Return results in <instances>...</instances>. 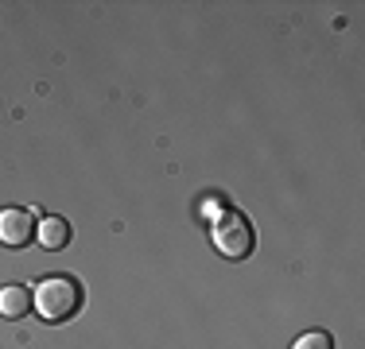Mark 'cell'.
<instances>
[{
	"label": "cell",
	"mask_w": 365,
	"mask_h": 349,
	"mask_svg": "<svg viewBox=\"0 0 365 349\" xmlns=\"http://www.w3.org/2000/svg\"><path fill=\"white\" fill-rule=\"evenodd\" d=\"M86 307V291L82 283H78L74 276H43L36 283V291H31V311L39 314L43 322H51V326H63V322L78 318V311Z\"/></svg>",
	"instance_id": "cell-1"
},
{
	"label": "cell",
	"mask_w": 365,
	"mask_h": 349,
	"mask_svg": "<svg viewBox=\"0 0 365 349\" xmlns=\"http://www.w3.org/2000/svg\"><path fill=\"white\" fill-rule=\"evenodd\" d=\"M210 241H214V249H218V256L245 260V256H253L257 233H253V222H249L241 209H225L218 222L210 225Z\"/></svg>",
	"instance_id": "cell-2"
},
{
	"label": "cell",
	"mask_w": 365,
	"mask_h": 349,
	"mask_svg": "<svg viewBox=\"0 0 365 349\" xmlns=\"http://www.w3.org/2000/svg\"><path fill=\"white\" fill-rule=\"evenodd\" d=\"M39 229V217L24 206H4L0 209V244L4 249H28L36 241Z\"/></svg>",
	"instance_id": "cell-3"
},
{
	"label": "cell",
	"mask_w": 365,
	"mask_h": 349,
	"mask_svg": "<svg viewBox=\"0 0 365 349\" xmlns=\"http://www.w3.org/2000/svg\"><path fill=\"white\" fill-rule=\"evenodd\" d=\"M31 314V287L24 283H4L0 287V318L8 322H20Z\"/></svg>",
	"instance_id": "cell-4"
},
{
	"label": "cell",
	"mask_w": 365,
	"mask_h": 349,
	"mask_svg": "<svg viewBox=\"0 0 365 349\" xmlns=\"http://www.w3.org/2000/svg\"><path fill=\"white\" fill-rule=\"evenodd\" d=\"M36 241L51 252L66 249V244H71V222H66V217H43L39 229H36Z\"/></svg>",
	"instance_id": "cell-5"
},
{
	"label": "cell",
	"mask_w": 365,
	"mask_h": 349,
	"mask_svg": "<svg viewBox=\"0 0 365 349\" xmlns=\"http://www.w3.org/2000/svg\"><path fill=\"white\" fill-rule=\"evenodd\" d=\"M292 349H334V338L327 330H307V334H299L292 342Z\"/></svg>",
	"instance_id": "cell-6"
}]
</instances>
